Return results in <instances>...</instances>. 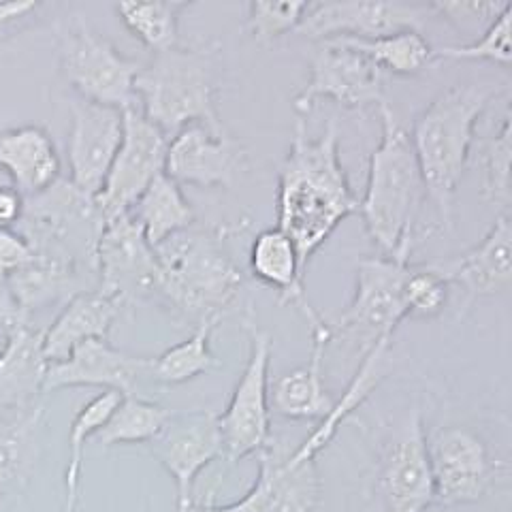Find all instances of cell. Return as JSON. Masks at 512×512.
Returning <instances> with one entry per match:
<instances>
[{"label": "cell", "instance_id": "cell-11", "mask_svg": "<svg viewBox=\"0 0 512 512\" xmlns=\"http://www.w3.org/2000/svg\"><path fill=\"white\" fill-rule=\"evenodd\" d=\"M410 259L406 256H365L357 261L355 295L340 318L329 323L331 342L346 335L361 342V355L380 340H393L406 318L404 280Z\"/></svg>", "mask_w": 512, "mask_h": 512}, {"label": "cell", "instance_id": "cell-5", "mask_svg": "<svg viewBox=\"0 0 512 512\" xmlns=\"http://www.w3.org/2000/svg\"><path fill=\"white\" fill-rule=\"evenodd\" d=\"M380 120L382 137L370 156L359 214L382 256L410 259L425 186L410 135L387 101L380 105Z\"/></svg>", "mask_w": 512, "mask_h": 512}, {"label": "cell", "instance_id": "cell-19", "mask_svg": "<svg viewBox=\"0 0 512 512\" xmlns=\"http://www.w3.org/2000/svg\"><path fill=\"white\" fill-rule=\"evenodd\" d=\"M69 107V184L96 199L122 143V109L82 99L71 101Z\"/></svg>", "mask_w": 512, "mask_h": 512}, {"label": "cell", "instance_id": "cell-22", "mask_svg": "<svg viewBox=\"0 0 512 512\" xmlns=\"http://www.w3.org/2000/svg\"><path fill=\"white\" fill-rule=\"evenodd\" d=\"M248 269L252 278L261 284L276 288L280 303L295 306L310 325V338L331 342V329L306 295V271L299 263V254L291 237L276 229H265L254 237L248 254Z\"/></svg>", "mask_w": 512, "mask_h": 512}, {"label": "cell", "instance_id": "cell-13", "mask_svg": "<svg viewBox=\"0 0 512 512\" xmlns=\"http://www.w3.org/2000/svg\"><path fill=\"white\" fill-rule=\"evenodd\" d=\"M122 143L96 205L107 220L128 214L143 192L165 173L169 137L133 105L122 109Z\"/></svg>", "mask_w": 512, "mask_h": 512}, {"label": "cell", "instance_id": "cell-20", "mask_svg": "<svg viewBox=\"0 0 512 512\" xmlns=\"http://www.w3.org/2000/svg\"><path fill=\"white\" fill-rule=\"evenodd\" d=\"M148 376L152 378V357L131 355L111 346L107 340H90L79 344L69 359L47 365L43 393L73 387H99L131 397L137 395L141 382Z\"/></svg>", "mask_w": 512, "mask_h": 512}, {"label": "cell", "instance_id": "cell-18", "mask_svg": "<svg viewBox=\"0 0 512 512\" xmlns=\"http://www.w3.org/2000/svg\"><path fill=\"white\" fill-rule=\"evenodd\" d=\"M423 9L410 3H363V0H335L310 3L295 30L314 43L331 39H380L404 30L421 32Z\"/></svg>", "mask_w": 512, "mask_h": 512}, {"label": "cell", "instance_id": "cell-23", "mask_svg": "<svg viewBox=\"0 0 512 512\" xmlns=\"http://www.w3.org/2000/svg\"><path fill=\"white\" fill-rule=\"evenodd\" d=\"M43 355V331L20 325L9 331L0 352V416H15L39 406L47 374Z\"/></svg>", "mask_w": 512, "mask_h": 512}, {"label": "cell", "instance_id": "cell-36", "mask_svg": "<svg viewBox=\"0 0 512 512\" xmlns=\"http://www.w3.org/2000/svg\"><path fill=\"white\" fill-rule=\"evenodd\" d=\"M510 32H512V5L495 20L483 35L468 45L434 47V60H487L500 67H510Z\"/></svg>", "mask_w": 512, "mask_h": 512}, {"label": "cell", "instance_id": "cell-41", "mask_svg": "<svg viewBox=\"0 0 512 512\" xmlns=\"http://www.w3.org/2000/svg\"><path fill=\"white\" fill-rule=\"evenodd\" d=\"M0 325H5L9 331L20 325H28V320L22 308L18 306V301H15V295L5 276H0Z\"/></svg>", "mask_w": 512, "mask_h": 512}, {"label": "cell", "instance_id": "cell-44", "mask_svg": "<svg viewBox=\"0 0 512 512\" xmlns=\"http://www.w3.org/2000/svg\"><path fill=\"white\" fill-rule=\"evenodd\" d=\"M3 348H5V342H3V340H0V352H3Z\"/></svg>", "mask_w": 512, "mask_h": 512}, {"label": "cell", "instance_id": "cell-10", "mask_svg": "<svg viewBox=\"0 0 512 512\" xmlns=\"http://www.w3.org/2000/svg\"><path fill=\"white\" fill-rule=\"evenodd\" d=\"M344 419L331 412L312 434L293 451L274 438L259 453V474L250 487L252 500L263 512H314L320 500V480L316 457L338 434Z\"/></svg>", "mask_w": 512, "mask_h": 512}, {"label": "cell", "instance_id": "cell-3", "mask_svg": "<svg viewBox=\"0 0 512 512\" xmlns=\"http://www.w3.org/2000/svg\"><path fill=\"white\" fill-rule=\"evenodd\" d=\"M491 99L493 92L485 86L457 84L442 90L414 120L412 150L442 231L455 229V195L474 146L476 124Z\"/></svg>", "mask_w": 512, "mask_h": 512}, {"label": "cell", "instance_id": "cell-42", "mask_svg": "<svg viewBox=\"0 0 512 512\" xmlns=\"http://www.w3.org/2000/svg\"><path fill=\"white\" fill-rule=\"evenodd\" d=\"M39 11V3L35 0H3L0 3V28L32 18V13Z\"/></svg>", "mask_w": 512, "mask_h": 512}, {"label": "cell", "instance_id": "cell-38", "mask_svg": "<svg viewBox=\"0 0 512 512\" xmlns=\"http://www.w3.org/2000/svg\"><path fill=\"white\" fill-rule=\"evenodd\" d=\"M510 5L512 3H434L429 5V9L455 24L459 30L483 28L485 32Z\"/></svg>", "mask_w": 512, "mask_h": 512}, {"label": "cell", "instance_id": "cell-39", "mask_svg": "<svg viewBox=\"0 0 512 512\" xmlns=\"http://www.w3.org/2000/svg\"><path fill=\"white\" fill-rule=\"evenodd\" d=\"M32 259L26 237L15 229H0V276H11Z\"/></svg>", "mask_w": 512, "mask_h": 512}, {"label": "cell", "instance_id": "cell-27", "mask_svg": "<svg viewBox=\"0 0 512 512\" xmlns=\"http://www.w3.org/2000/svg\"><path fill=\"white\" fill-rule=\"evenodd\" d=\"M131 214L139 222L152 248H158L169 237L197 224V214L186 199L182 186L175 184L167 173L158 175L148 186Z\"/></svg>", "mask_w": 512, "mask_h": 512}, {"label": "cell", "instance_id": "cell-34", "mask_svg": "<svg viewBox=\"0 0 512 512\" xmlns=\"http://www.w3.org/2000/svg\"><path fill=\"white\" fill-rule=\"evenodd\" d=\"M306 0H252L246 3V30L250 39L269 47L280 37L295 32L306 15Z\"/></svg>", "mask_w": 512, "mask_h": 512}, {"label": "cell", "instance_id": "cell-33", "mask_svg": "<svg viewBox=\"0 0 512 512\" xmlns=\"http://www.w3.org/2000/svg\"><path fill=\"white\" fill-rule=\"evenodd\" d=\"M340 41L350 50H355L378 64L380 71H389L393 75H416L427 69L434 60V45H431L423 32L404 30L397 35L380 39H331Z\"/></svg>", "mask_w": 512, "mask_h": 512}, {"label": "cell", "instance_id": "cell-29", "mask_svg": "<svg viewBox=\"0 0 512 512\" xmlns=\"http://www.w3.org/2000/svg\"><path fill=\"white\" fill-rule=\"evenodd\" d=\"M220 320L210 318L195 327L180 344L167 348L163 355L152 357V380L165 387H178L220 367L212 350V335Z\"/></svg>", "mask_w": 512, "mask_h": 512}, {"label": "cell", "instance_id": "cell-1", "mask_svg": "<svg viewBox=\"0 0 512 512\" xmlns=\"http://www.w3.org/2000/svg\"><path fill=\"white\" fill-rule=\"evenodd\" d=\"M359 214V199L340 158V124L331 118L312 139L306 118L295 122L291 148L278 173V229L291 237L303 271L340 222Z\"/></svg>", "mask_w": 512, "mask_h": 512}, {"label": "cell", "instance_id": "cell-15", "mask_svg": "<svg viewBox=\"0 0 512 512\" xmlns=\"http://www.w3.org/2000/svg\"><path fill=\"white\" fill-rule=\"evenodd\" d=\"M436 502L466 506L483 500L498 476L489 444L474 429L461 425L440 427L427 438Z\"/></svg>", "mask_w": 512, "mask_h": 512}, {"label": "cell", "instance_id": "cell-4", "mask_svg": "<svg viewBox=\"0 0 512 512\" xmlns=\"http://www.w3.org/2000/svg\"><path fill=\"white\" fill-rule=\"evenodd\" d=\"M222 58L214 43L175 45L141 64L135 79V103L141 114L169 139L182 128L203 124L224 131L220 118Z\"/></svg>", "mask_w": 512, "mask_h": 512}, {"label": "cell", "instance_id": "cell-24", "mask_svg": "<svg viewBox=\"0 0 512 512\" xmlns=\"http://www.w3.org/2000/svg\"><path fill=\"white\" fill-rule=\"evenodd\" d=\"M0 169L24 199L37 197L60 180V156L43 126L26 124L0 133Z\"/></svg>", "mask_w": 512, "mask_h": 512}, {"label": "cell", "instance_id": "cell-35", "mask_svg": "<svg viewBox=\"0 0 512 512\" xmlns=\"http://www.w3.org/2000/svg\"><path fill=\"white\" fill-rule=\"evenodd\" d=\"M510 152V111L506 109L500 126L480 150L483 197L500 212H508L510 207Z\"/></svg>", "mask_w": 512, "mask_h": 512}, {"label": "cell", "instance_id": "cell-17", "mask_svg": "<svg viewBox=\"0 0 512 512\" xmlns=\"http://www.w3.org/2000/svg\"><path fill=\"white\" fill-rule=\"evenodd\" d=\"M152 457L167 470L178 489V506L184 510L192 502V489L199 474L222 459V436L218 412L190 410L171 412L158 438L148 444Z\"/></svg>", "mask_w": 512, "mask_h": 512}, {"label": "cell", "instance_id": "cell-28", "mask_svg": "<svg viewBox=\"0 0 512 512\" xmlns=\"http://www.w3.org/2000/svg\"><path fill=\"white\" fill-rule=\"evenodd\" d=\"M43 406H35L13 419L0 434V498L20 491L35 470L39 457V429Z\"/></svg>", "mask_w": 512, "mask_h": 512}, {"label": "cell", "instance_id": "cell-25", "mask_svg": "<svg viewBox=\"0 0 512 512\" xmlns=\"http://www.w3.org/2000/svg\"><path fill=\"white\" fill-rule=\"evenodd\" d=\"M120 303L99 288L71 297L54 323L43 331V355L47 363L69 359L71 352L90 340H107L120 312Z\"/></svg>", "mask_w": 512, "mask_h": 512}, {"label": "cell", "instance_id": "cell-2", "mask_svg": "<svg viewBox=\"0 0 512 512\" xmlns=\"http://www.w3.org/2000/svg\"><path fill=\"white\" fill-rule=\"evenodd\" d=\"M248 229L246 220L207 224L169 237L154 248L163 271L160 306L188 320H222L246 284V271L235 263L227 244Z\"/></svg>", "mask_w": 512, "mask_h": 512}, {"label": "cell", "instance_id": "cell-32", "mask_svg": "<svg viewBox=\"0 0 512 512\" xmlns=\"http://www.w3.org/2000/svg\"><path fill=\"white\" fill-rule=\"evenodd\" d=\"M188 3L154 0V3H120L116 11L131 35L152 54L180 45V15Z\"/></svg>", "mask_w": 512, "mask_h": 512}, {"label": "cell", "instance_id": "cell-7", "mask_svg": "<svg viewBox=\"0 0 512 512\" xmlns=\"http://www.w3.org/2000/svg\"><path fill=\"white\" fill-rule=\"evenodd\" d=\"M60 71L82 101L128 109L135 105V79L141 64L118 52L84 18H75L58 35Z\"/></svg>", "mask_w": 512, "mask_h": 512}, {"label": "cell", "instance_id": "cell-26", "mask_svg": "<svg viewBox=\"0 0 512 512\" xmlns=\"http://www.w3.org/2000/svg\"><path fill=\"white\" fill-rule=\"evenodd\" d=\"M327 346L325 340H312L308 363L269 384V406L284 419L320 423L335 410L338 399L327 391L323 376Z\"/></svg>", "mask_w": 512, "mask_h": 512}, {"label": "cell", "instance_id": "cell-43", "mask_svg": "<svg viewBox=\"0 0 512 512\" xmlns=\"http://www.w3.org/2000/svg\"><path fill=\"white\" fill-rule=\"evenodd\" d=\"M175 512H263V510L259 508V504H256V502L252 500V495L246 493L242 500H237V502H233V504L218 506V504H212V502H207V504L192 502L188 508L175 510Z\"/></svg>", "mask_w": 512, "mask_h": 512}, {"label": "cell", "instance_id": "cell-8", "mask_svg": "<svg viewBox=\"0 0 512 512\" xmlns=\"http://www.w3.org/2000/svg\"><path fill=\"white\" fill-rule=\"evenodd\" d=\"M244 325L248 331V361L227 408L218 414L222 459L231 466L259 455L271 442L269 365L274 342L265 329L256 325L252 310H248Z\"/></svg>", "mask_w": 512, "mask_h": 512}, {"label": "cell", "instance_id": "cell-21", "mask_svg": "<svg viewBox=\"0 0 512 512\" xmlns=\"http://www.w3.org/2000/svg\"><path fill=\"white\" fill-rule=\"evenodd\" d=\"M451 286L459 284L470 299L508 291L512 276V227L510 214L500 212L493 227L476 246L455 256L425 263Z\"/></svg>", "mask_w": 512, "mask_h": 512}, {"label": "cell", "instance_id": "cell-16", "mask_svg": "<svg viewBox=\"0 0 512 512\" xmlns=\"http://www.w3.org/2000/svg\"><path fill=\"white\" fill-rule=\"evenodd\" d=\"M250 171V152L227 128L203 124L182 128L169 139L165 173L180 186L231 188Z\"/></svg>", "mask_w": 512, "mask_h": 512}, {"label": "cell", "instance_id": "cell-31", "mask_svg": "<svg viewBox=\"0 0 512 512\" xmlns=\"http://www.w3.org/2000/svg\"><path fill=\"white\" fill-rule=\"evenodd\" d=\"M171 410L152 402L146 397H122L116 410L109 414L105 425L96 431V444L120 446V444H150L158 438L167 425Z\"/></svg>", "mask_w": 512, "mask_h": 512}, {"label": "cell", "instance_id": "cell-12", "mask_svg": "<svg viewBox=\"0 0 512 512\" xmlns=\"http://www.w3.org/2000/svg\"><path fill=\"white\" fill-rule=\"evenodd\" d=\"M96 276V288L114 297L122 308L143 301L160 303L163 271L131 212L105 222L96 250Z\"/></svg>", "mask_w": 512, "mask_h": 512}, {"label": "cell", "instance_id": "cell-30", "mask_svg": "<svg viewBox=\"0 0 512 512\" xmlns=\"http://www.w3.org/2000/svg\"><path fill=\"white\" fill-rule=\"evenodd\" d=\"M120 402H122L120 393L103 391L101 395L90 399V402L75 414L69 429V461H67V470H64L62 512L79 510V487H82L86 442L96 436V431L105 425L109 414L116 410Z\"/></svg>", "mask_w": 512, "mask_h": 512}, {"label": "cell", "instance_id": "cell-40", "mask_svg": "<svg viewBox=\"0 0 512 512\" xmlns=\"http://www.w3.org/2000/svg\"><path fill=\"white\" fill-rule=\"evenodd\" d=\"M26 199L13 186H0V229H13L24 216Z\"/></svg>", "mask_w": 512, "mask_h": 512}, {"label": "cell", "instance_id": "cell-37", "mask_svg": "<svg viewBox=\"0 0 512 512\" xmlns=\"http://www.w3.org/2000/svg\"><path fill=\"white\" fill-rule=\"evenodd\" d=\"M448 301V284L425 263L408 267L404 280L406 318H434Z\"/></svg>", "mask_w": 512, "mask_h": 512}, {"label": "cell", "instance_id": "cell-6", "mask_svg": "<svg viewBox=\"0 0 512 512\" xmlns=\"http://www.w3.org/2000/svg\"><path fill=\"white\" fill-rule=\"evenodd\" d=\"M24 237L32 254L71 265L96 278V250L105 229V218L96 201L58 180L37 197L26 199Z\"/></svg>", "mask_w": 512, "mask_h": 512}, {"label": "cell", "instance_id": "cell-14", "mask_svg": "<svg viewBox=\"0 0 512 512\" xmlns=\"http://www.w3.org/2000/svg\"><path fill=\"white\" fill-rule=\"evenodd\" d=\"M333 101L346 109H367L384 101V73L370 58L340 41L316 43L310 58V79L297 94L293 107L306 118L314 103Z\"/></svg>", "mask_w": 512, "mask_h": 512}, {"label": "cell", "instance_id": "cell-9", "mask_svg": "<svg viewBox=\"0 0 512 512\" xmlns=\"http://www.w3.org/2000/svg\"><path fill=\"white\" fill-rule=\"evenodd\" d=\"M378 495L382 512H427L436 502L425 419L416 402L384 427L378 448Z\"/></svg>", "mask_w": 512, "mask_h": 512}]
</instances>
